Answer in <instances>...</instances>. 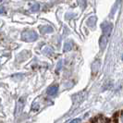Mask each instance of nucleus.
Here are the masks:
<instances>
[{"mask_svg": "<svg viewBox=\"0 0 123 123\" xmlns=\"http://www.w3.org/2000/svg\"><path fill=\"white\" fill-rule=\"evenodd\" d=\"M39 8H40V5H39V4H36V5H34L33 6H31V12L38 11V10H39Z\"/></svg>", "mask_w": 123, "mask_h": 123, "instance_id": "nucleus-9", "label": "nucleus"}, {"mask_svg": "<svg viewBox=\"0 0 123 123\" xmlns=\"http://www.w3.org/2000/svg\"><path fill=\"white\" fill-rule=\"evenodd\" d=\"M22 39L25 40V41H34V40H36L37 38H38V35H37V33L35 31H25L22 33Z\"/></svg>", "mask_w": 123, "mask_h": 123, "instance_id": "nucleus-1", "label": "nucleus"}, {"mask_svg": "<svg viewBox=\"0 0 123 123\" xmlns=\"http://www.w3.org/2000/svg\"><path fill=\"white\" fill-rule=\"evenodd\" d=\"M43 54L46 55H50L53 54V49L51 48V47H45L44 49H43Z\"/></svg>", "mask_w": 123, "mask_h": 123, "instance_id": "nucleus-7", "label": "nucleus"}, {"mask_svg": "<svg viewBox=\"0 0 123 123\" xmlns=\"http://www.w3.org/2000/svg\"><path fill=\"white\" fill-rule=\"evenodd\" d=\"M80 118H75L73 120L69 121L68 123H80Z\"/></svg>", "mask_w": 123, "mask_h": 123, "instance_id": "nucleus-11", "label": "nucleus"}, {"mask_svg": "<svg viewBox=\"0 0 123 123\" xmlns=\"http://www.w3.org/2000/svg\"><path fill=\"white\" fill-rule=\"evenodd\" d=\"M116 123H123L122 112H119L118 115H116Z\"/></svg>", "mask_w": 123, "mask_h": 123, "instance_id": "nucleus-6", "label": "nucleus"}, {"mask_svg": "<svg viewBox=\"0 0 123 123\" xmlns=\"http://www.w3.org/2000/svg\"><path fill=\"white\" fill-rule=\"evenodd\" d=\"M102 30H103V32H104V36L108 38V37L110 36L111 30H112V25L105 22L104 24L102 25Z\"/></svg>", "mask_w": 123, "mask_h": 123, "instance_id": "nucleus-2", "label": "nucleus"}, {"mask_svg": "<svg viewBox=\"0 0 123 123\" xmlns=\"http://www.w3.org/2000/svg\"><path fill=\"white\" fill-rule=\"evenodd\" d=\"M57 91H58V87L54 85V86H50L48 89H47V94L48 95H51V96H54L57 93Z\"/></svg>", "mask_w": 123, "mask_h": 123, "instance_id": "nucleus-3", "label": "nucleus"}, {"mask_svg": "<svg viewBox=\"0 0 123 123\" xmlns=\"http://www.w3.org/2000/svg\"><path fill=\"white\" fill-rule=\"evenodd\" d=\"M93 123H108V120H107L106 117L100 116V117H98L97 118H95L93 120Z\"/></svg>", "mask_w": 123, "mask_h": 123, "instance_id": "nucleus-4", "label": "nucleus"}, {"mask_svg": "<svg viewBox=\"0 0 123 123\" xmlns=\"http://www.w3.org/2000/svg\"><path fill=\"white\" fill-rule=\"evenodd\" d=\"M62 68V61H59L58 63V65H57V67H56V71H59Z\"/></svg>", "mask_w": 123, "mask_h": 123, "instance_id": "nucleus-10", "label": "nucleus"}, {"mask_svg": "<svg viewBox=\"0 0 123 123\" xmlns=\"http://www.w3.org/2000/svg\"><path fill=\"white\" fill-rule=\"evenodd\" d=\"M71 47H72V43H70V42H67V43H65V46H64V51L68 52V51L71 49Z\"/></svg>", "mask_w": 123, "mask_h": 123, "instance_id": "nucleus-8", "label": "nucleus"}, {"mask_svg": "<svg viewBox=\"0 0 123 123\" xmlns=\"http://www.w3.org/2000/svg\"><path fill=\"white\" fill-rule=\"evenodd\" d=\"M41 31H42V32H43V33H47V32L53 31V29H52V27H50V26H44V27H43V28L41 29Z\"/></svg>", "mask_w": 123, "mask_h": 123, "instance_id": "nucleus-5", "label": "nucleus"}]
</instances>
